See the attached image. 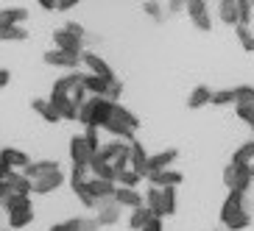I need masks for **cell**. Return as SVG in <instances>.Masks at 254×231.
Here are the masks:
<instances>
[{"label":"cell","instance_id":"obj_51","mask_svg":"<svg viewBox=\"0 0 254 231\" xmlns=\"http://www.w3.org/2000/svg\"><path fill=\"white\" fill-rule=\"evenodd\" d=\"M8 81H11V73H8V70H0V90L8 87Z\"/></svg>","mask_w":254,"mask_h":231},{"label":"cell","instance_id":"obj_10","mask_svg":"<svg viewBox=\"0 0 254 231\" xmlns=\"http://www.w3.org/2000/svg\"><path fill=\"white\" fill-rule=\"evenodd\" d=\"M59 170H62V167H59L56 159H39V162H31L28 167H25L23 176H25V179H31V184H34V181L45 179V176H51V173H59Z\"/></svg>","mask_w":254,"mask_h":231},{"label":"cell","instance_id":"obj_12","mask_svg":"<svg viewBox=\"0 0 254 231\" xmlns=\"http://www.w3.org/2000/svg\"><path fill=\"white\" fill-rule=\"evenodd\" d=\"M0 164L3 167H8V170H25L31 164V156L25 153V150H20V148H3L0 150Z\"/></svg>","mask_w":254,"mask_h":231},{"label":"cell","instance_id":"obj_38","mask_svg":"<svg viewBox=\"0 0 254 231\" xmlns=\"http://www.w3.org/2000/svg\"><path fill=\"white\" fill-rule=\"evenodd\" d=\"M142 11H145L154 23H162V20H165V6H159V3H154V0L142 3Z\"/></svg>","mask_w":254,"mask_h":231},{"label":"cell","instance_id":"obj_56","mask_svg":"<svg viewBox=\"0 0 254 231\" xmlns=\"http://www.w3.org/2000/svg\"><path fill=\"white\" fill-rule=\"evenodd\" d=\"M252 39H254V25H252Z\"/></svg>","mask_w":254,"mask_h":231},{"label":"cell","instance_id":"obj_6","mask_svg":"<svg viewBox=\"0 0 254 231\" xmlns=\"http://www.w3.org/2000/svg\"><path fill=\"white\" fill-rule=\"evenodd\" d=\"M128 167H131L140 179H142V176L148 179V150L142 148L140 139L128 142Z\"/></svg>","mask_w":254,"mask_h":231},{"label":"cell","instance_id":"obj_41","mask_svg":"<svg viewBox=\"0 0 254 231\" xmlns=\"http://www.w3.org/2000/svg\"><path fill=\"white\" fill-rule=\"evenodd\" d=\"M235 34H238V39H240V45H243V50H254L252 28H246V25H238V28H235Z\"/></svg>","mask_w":254,"mask_h":231},{"label":"cell","instance_id":"obj_5","mask_svg":"<svg viewBox=\"0 0 254 231\" xmlns=\"http://www.w3.org/2000/svg\"><path fill=\"white\" fill-rule=\"evenodd\" d=\"M53 47H56V50H62V53L81 56V53H84V39L73 37V34H70V31H64V28H56V31H53Z\"/></svg>","mask_w":254,"mask_h":231},{"label":"cell","instance_id":"obj_34","mask_svg":"<svg viewBox=\"0 0 254 231\" xmlns=\"http://www.w3.org/2000/svg\"><path fill=\"white\" fill-rule=\"evenodd\" d=\"M232 92H235V106H252L254 103V87H249V84H240Z\"/></svg>","mask_w":254,"mask_h":231},{"label":"cell","instance_id":"obj_25","mask_svg":"<svg viewBox=\"0 0 254 231\" xmlns=\"http://www.w3.org/2000/svg\"><path fill=\"white\" fill-rule=\"evenodd\" d=\"M209 103H212V90L204 87V84H198V87L187 95V109H201V106H209Z\"/></svg>","mask_w":254,"mask_h":231},{"label":"cell","instance_id":"obj_36","mask_svg":"<svg viewBox=\"0 0 254 231\" xmlns=\"http://www.w3.org/2000/svg\"><path fill=\"white\" fill-rule=\"evenodd\" d=\"M31 220H34V209H28V212H17V215H8V229H25V226H31Z\"/></svg>","mask_w":254,"mask_h":231},{"label":"cell","instance_id":"obj_57","mask_svg":"<svg viewBox=\"0 0 254 231\" xmlns=\"http://www.w3.org/2000/svg\"><path fill=\"white\" fill-rule=\"evenodd\" d=\"M218 231H224V229H218Z\"/></svg>","mask_w":254,"mask_h":231},{"label":"cell","instance_id":"obj_26","mask_svg":"<svg viewBox=\"0 0 254 231\" xmlns=\"http://www.w3.org/2000/svg\"><path fill=\"white\" fill-rule=\"evenodd\" d=\"M112 81H115V78H112ZM112 81H106V78H98V75L87 73V75H84V90H87V95H90V97H104Z\"/></svg>","mask_w":254,"mask_h":231},{"label":"cell","instance_id":"obj_21","mask_svg":"<svg viewBox=\"0 0 254 231\" xmlns=\"http://www.w3.org/2000/svg\"><path fill=\"white\" fill-rule=\"evenodd\" d=\"M218 17H221V23H224V25H232V28H238V25H240L238 0H221V3H218Z\"/></svg>","mask_w":254,"mask_h":231},{"label":"cell","instance_id":"obj_18","mask_svg":"<svg viewBox=\"0 0 254 231\" xmlns=\"http://www.w3.org/2000/svg\"><path fill=\"white\" fill-rule=\"evenodd\" d=\"M115 203H118L120 209H140L145 206V198H142L137 189H126V186H118V192H115Z\"/></svg>","mask_w":254,"mask_h":231},{"label":"cell","instance_id":"obj_27","mask_svg":"<svg viewBox=\"0 0 254 231\" xmlns=\"http://www.w3.org/2000/svg\"><path fill=\"white\" fill-rule=\"evenodd\" d=\"M118 220H120V206L118 203H104V206H98V217H95L98 229H101V226H115Z\"/></svg>","mask_w":254,"mask_h":231},{"label":"cell","instance_id":"obj_40","mask_svg":"<svg viewBox=\"0 0 254 231\" xmlns=\"http://www.w3.org/2000/svg\"><path fill=\"white\" fill-rule=\"evenodd\" d=\"M73 192H75V198L81 201V206H87V209H95V201H92V195H90V189H87V184H78V186H73Z\"/></svg>","mask_w":254,"mask_h":231},{"label":"cell","instance_id":"obj_11","mask_svg":"<svg viewBox=\"0 0 254 231\" xmlns=\"http://www.w3.org/2000/svg\"><path fill=\"white\" fill-rule=\"evenodd\" d=\"M51 106L56 109V114H59L62 120H78V106L73 103V97L70 95H62V92H51Z\"/></svg>","mask_w":254,"mask_h":231},{"label":"cell","instance_id":"obj_16","mask_svg":"<svg viewBox=\"0 0 254 231\" xmlns=\"http://www.w3.org/2000/svg\"><path fill=\"white\" fill-rule=\"evenodd\" d=\"M64 184V173H51V176H45V179H39V181H34L31 184V192L34 195H51V192H56L59 186Z\"/></svg>","mask_w":254,"mask_h":231},{"label":"cell","instance_id":"obj_53","mask_svg":"<svg viewBox=\"0 0 254 231\" xmlns=\"http://www.w3.org/2000/svg\"><path fill=\"white\" fill-rule=\"evenodd\" d=\"M8 195H11V189H8V184L3 181V184H0V201H3V198H8Z\"/></svg>","mask_w":254,"mask_h":231},{"label":"cell","instance_id":"obj_52","mask_svg":"<svg viewBox=\"0 0 254 231\" xmlns=\"http://www.w3.org/2000/svg\"><path fill=\"white\" fill-rule=\"evenodd\" d=\"M39 6L45 8V11H56V0H39Z\"/></svg>","mask_w":254,"mask_h":231},{"label":"cell","instance_id":"obj_4","mask_svg":"<svg viewBox=\"0 0 254 231\" xmlns=\"http://www.w3.org/2000/svg\"><path fill=\"white\" fill-rule=\"evenodd\" d=\"M87 189H90L92 201H95V209H98V206H104V203H115V192H118V184H112V181L90 179V181H87Z\"/></svg>","mask_w":254,"mask_h":231},{"label":"cell","instance_id":"obj_8","mask_svg":"<svg viewBox=\"0 0 254 231\" xmlns=\"http://www.w3.org/2000/svg\"><path fill=\"white\" fill-rule=\"evenodd\" d=\"M81 64L87 67V73L90 75H98V78H106V81H112L115 78V73H112V67L106 64L98 53H92V50H84L81 53Z\"/></svg>","mask_w":254,"mask_h":231},{"label":"cell","instance_id":"obj_3","mask_svg":"<svg viewBox=\"0 0 254 231\" xmlns=\"http://www.w3.org/2000/svg\"><path fill=\"white\" fill-rule=\"evenodd\" d=\"M224 184L229 192H240L246 195L249 186H252V167H243V164H226L224 167Z\"/></svg>","mask_w":254,"mask_h":231},{"label":"cell","instance_id":"obj_7","mask_svg":"<svg viewBox=\"0 0 254 231\" xmlns=\"http://www.w3.org/2000/svg\"><path fill=\"white\" fill-rule=\"evenodd\" d=\"M187 17L193 20V25L198 31H212V20H209V6L204 3V0H190L185 6Z\"/></svg>","mask_w":254,"mask_h":231},{"label":"cell","instance_id":"obj_49","mask_svg":"<svg viewBox=\"0 0 254 231\" xmlns=\"http://www.w3.org/2000/svg\"><path fill=\"white\" fill-rule=\"evenodd\" d=\"M185 6H187V3H182V0H173V3L165 6V11H185Z\"/></svg>","mask_w":254,"mask_h":231},{"label":"cell","instance_id":"obj_37","mask_svg":"<svg viewBox=\"0 0 254 231\" xmlns=\"http://www.w3.org/2000/svg\"><path fill=\"white\" fill-rule=\"evenodd\" d=\"M238 11H240V25L252 28L254 25V6L249 0H238Z\"/></svg>","mask_w":254,"mask_h":231},{"label":"cell","instance_id":"obj_54","mask_svg":"<svg viewBox=\"0 0 254 231\" xmlns=\"http://www.w3.org/2000/svg\"><path fill=\"white\" fill-rule=\"evenodd\" d=\"M8 173H11V170H8V167H3V164H0V184H3V181L8 179Z\"/></svg>","mask_w":254,"mask_h":231},{"label":"cell","instance_id":"obj_30","mask_svg":"<svg viewBox=\"0 0 254 231\" xmlns=\"http://www.w3.org/2000/svg\"><path fill=\"white\" fill-rule=\"evenodd\" d=\"M148 220H154V215H151V209H148V206L131 209V215H128V229L142 231L145 226H148Z\"/></svg>","mask_w":254,"mask_h":231},{"label":"cell","instance_id":"obj_42","mask_svg":"<svg viewBox=\"0 0 254 231\" xmlns=\"http://www.w3.org/2000/svg\"><path fill=\"white\" fill-rule=\"evenodd\" d=\"M84 142H87V148L92 150V153H98V148H101V137H98V128H84Z\"/></svg>","mask_w":254,"mask_h":231},{"label":"cell","instance_id":"obj_50","mask_svg":"<svg viewBox=\"0 0 254 231\" xmlns=\"http://www.w3.org/2000/svg\"><path fill=\"white\" fill-rule=\"evenodd\" d=\"M75 3L73 0H56V11H67V8H73Z\"/></svg>","mask_w":254,"mask_h":231},{"label":"cell","instance_id":"obj_58","mask_svg":"<svg viewBox=\"0 0 254 231\" xmlns=\"http://www.w3.org/2000/svg\"><path fill=\"white\" fill-rule=\"evenodd\" d=\"M252 6H254V3H252Z\"/></svg>","mask_w":254,"mask_h":231},{"label":"cell","instance_id":"obj_14","mask_svg":"<svg viewBox=\"0 0 254 231\" xmlns=\"http://www.w3.org/2000/svg\"><path fill=\"white\" fill-rule=\"evenodd\" d=\"M92 156H95V153L87 148L84 137H81V134H75L73 139H70V162H73V167H87Z\"/></svg>","mask_w":254,"mask_h":231},{"label":"cell","instance_id":"obj_23","mask_svg":"<svg viewBox=\"0 0 254 231\" xmlns=\"http://www.w3.org/2000/svg\"><path fill=\"white\" fill-rule=\"evenodd\" d=\"M31 17L28 8L14 6V8H0V25H23Z\"/></svg>","mask_w":254,"mask_h":231},{"label":"cell","instance_id":"obj_29","mask_svg":"<svg viewBox=\"0 0 254 231\" xmlns=\"http://www.w3.org/2000/svg\"><path fill=\"white\" fill-rule=\"evenodd\" d=\"M232 164H243V167H252L254 164V139L243 142L235 153H232Z\"/></svg>","mask_w":254,"mask_h":231},{"label":"cell","instance_id":"obj_20","mask_svg":"<svg viewBox=\"0 0 254 231\" xmlns=\"http://www.w3.org/2000/svg\"><path fill=\"white\" fill-rule=\"evenodd\" d=\"M84 75L87 73H81V70H73V73H64L59 78V81L53 84V92H62V95H70V92L75 90V87H81L84 84Z\"/></svg>","mask_w":254,"mask_h":231},{"label":"cell","instance_id":"obj_35","mask_svg":"<svg viewBox=\"0 0 254 231\" xmlns=\"http://www.w3.org/2000/svg\"><path fill=\"white\" fill-rule=\"evenodd\" d=\"M140 176H137L134 170H131V167H126V170L123 173H118V179H115V184L118 186H126V189H137V184H140Z\"/></svg>","mask_w":254,"mask_h":231},{"label":"cell","instance_id":"obj_44","mask_svg":"<svg viewBox=\"0 0 254 231\" xmlns=\"http://www.w3.org/2000/svg\"><path fill=\"white\" fill-rule=\"evenodd\" d=\"M84 217H70V220H62V223H53L48 231H78Z\"/></svg>","mask_w":254,"mask_h":231},{"label":"cell","instance_id":"obj_19","mask_svg":"<svg viewBox=\"0 0 254 231\" xmlns=\"http://www.w3.org/2000/svg\"><path fill=\"white\" fill-rule=\"evenodd\" d=\"M0 206H3V212L6 215H17V212H28V209H34V203H31V195H8V198H3L0 201Z\"/></svg>","mask_w":254,"mask_h":231},{"label":"cell","instance_id":"obj_46","mask_svg":"<svg viewBox=\"0 0 254 231\" xmlns=\"http://www.w3.org/2000/svg\"><path fill=\"white\" fill-rule=\"evenodd\" d=\"M64 31H70V34H73V37H78V39H84V37H87V31H84V25H78L75 20H67Z\"/></svg>","mask_w":254,"mask_h":231},{"label":"cell","instance_id":"obj_22","mask_svg":"<svg viewBox=\"0 0 254 231\" xmlns=\"http://www.w3.org/2000/svg\"><path fill=\"white\" fill-rule=\"evenodd\" d=\"M87 170L92 173L90 179H98V181H112V184H115V179H118V176H115V170H112V164L101 162L98 156H92V159H90V164H87Z\"/></svg>","mask_w":254,"mask_h":231},{"label":"cell","instance_id":"obj_13","mask_svg":"<svg viewBox=\"0 0 254 231\" xmlns=\"http://www.w3.org/2000/svg\"><path fill=\"white\" fill-rule=\"evenodd\" d=\"M101 162H106V164H115L118 159H123V156H128V142H120V139H112V142H104L101 148H98V153H95Z\"/></svg>","mask_w":254,"mask_h":231},{"label":"cell","instance_id":"obj_33","mask_svg":"<svg viewBox=\"0 0 254 231\" xmlns=\"http://www.w3.org/2000/svg\"><path fill=\"white\" fill-rule=\"evenodd\" d=\"M145 206L151 209V215L159 217L162 220V189H157V186H148V192H145Z\"/></svg>","mask_w":254,"mask_h":231},{"label":"cell","instance_id":"obj_24","mask_svg":"<svg viewBox=\"0 0 254 231\" xmlns=\"http://www.w3.org/2000/svg\"><path fill=\"white\" fill-rule=\"evenodd\" d=\"M31 112H37L45 123H59V120H62L59 114H56V109L51 106L48 97H34V100H31Z\"/></svg>","mask_w":254,"mask_h":231},{"label":"cell","instance_id":"obj_43","mask_svg":"<svg viewBox=\"0 0 254 231\" xmlns=\"http://www.w3.org/2000/svg\"><path fill=\"white\" fill-rule=\"evenodd\" d=\"M229 103H235V92H232V90L212 92V106H229Z\"/></svg>","mask_w":254,"mask_h":231},{"label":"cell","instance_id":"obj_28","mask_svg":"<svg viewBox=\"0 0 254 231\" xmlns=\"http://www.w3.org/2000/svg\"><path fill=\"white\" fill-rule=\"evenodd\" d=\"M6 184H8V189H11L14 195H31V179H25L23 173L11 170L8 173V179H6Z\"/></svg>","mask_w":254,"mask_h":231},{"label":"cell","instance_id":"obj_2","mask_svg":"<svg viewBox=\"0 0 254 231\" xmlns=\"http://www.w3.org/2000/svg\"><path fill=\"white\" fill-rule=\"evenodd\" d=\"M115 103H109L106 97H87L81 106H78V123L84 128H104L112 117Z\"/></svg>","mask_w":254,"mask_h":231},{"label":"cell","instance_id":"obj_39","mask_svg":"<svg viewBox=\"0 0 254 231\" xmlns=\"http://www.w3.org/2000/svg\"><path fill=\"white\" fill-rule=\"evenodd\" d=\"M176 212V189H162V215H173Z\"/></svg>","mask_w":254,"mask_h":231},{"label":"cell","instance_id":"obj_55","mask_svg":"<svg viewBox=\"0 0 254 231\" xmlns=\"http://www.w3.org/2000/svg\"><path fill=\"white\" fill-rule=\"evenodd\" d=\"M252 184H254V164H252Z\"/></svg>","mask_w":254,"mask_h":231},{"label":"cell","instance_id":"obj_47","mask_svg":"<svg viewBox=\"0 0 254 231\" xmlns=\"http://www.w3.org/2000/svg\"><path fill=\"white\" fill-rule=\"evenodd\" d=\"M78 231H98L95 217H84V220H81V226H78Z\"/></svg>","mask_w":254,"mask_h":231},{"label":"cell","instance_id":"obj_17","mask_svg":"<svg viewBox=\"0 0 254 231\" xmlns=\"http://www.w3.org/2000/svg\"><path fill=\"white\" fill-rule=\"evenodd\" d=\"M179 150L176 148H168V150H159L154 156H148V173H159V170H171V164L176 162Z\"/></svg>","mask_w":254,"mask_h":231},{"label":"cell","instance_id":"obj_1","mask_svg":"<svg viewBox=\"0 0 254 231\" xmlns=\"http://www.w3.org/2000/svg\"><path fill=\"white\" fill-rule=\"evenodd\" d=\"M221 223H224V231H243L252 226V215L246 209V195L240 192L226 195L224 206H221Z\"/></svg>","mask_w":254,"mask_h":231},{"label":"cell","instance_id":"obj_45","mask_svg":"<svg viewBox=\"0 0 254 231\" xmlns=\"http://www.w3.org/2000/svg\"><path fill=\"white\" fill-rule=\"evenodd\" d=\"M87 181H90V170H87V167H73V170H70V186L87 184Z\"/></svg>","mask_w":254,"mask_h":231},{"label":"cell","instance_id":"obj_15","mask_svg":"<svg viewBox=\"0 0 254 231\" xmlns=\"http://www.w3.org/2000/svg\"><path fill=\"white\" fill-rule=\"evenodd\" d=\"M148 184L157 189H176L182 184V173L179 170H159V173H148Z\"/></svg>","mask_w":254,"mask_h":231},{"label":"cell","instance_id":"obj_31","mask_svg":"<svg viewBox=\"0 0 254 231\" xmlns=\"http://www.w3.org/2000/svg\"><path fill=\"white\" fill-rule=\"evenodd\" d=\"M28 31L25 25H0V42H25Z\"/></svg>","mask_w":254,"mask_h":231},{"label":"cell","instance_id":"obj_32","mask_svg":"<svg viewBox=\"0 0 254 231\" xmlns=\"http://www.w3.org/2000/svg\"><path fill=\"white\" fill-rule=\"evenodd\" d=\"M112 117L118 120V123H123L126 128H131V131H137V128H140V120H137V114H134V112H128L126 106H120V103H115Z\"/></svg>","mask_w":254,"mask_h":231},{"label":"cell","instance_id":"obj_48","mask_svg":"<svg viewBox=\"0 0 254 231\" xmlns=\"http://www.w3.org/2000/svg\"><path fill=\"white\" fill-rule=\"evenodd\" d=\"M162 229H165L162 220H159V217H154V220H148V226H145L142 231H162Z\"/></svg>","mask_w":254,"mask_h":231},{"label":"cell","instance_id":"obj_9","mask_svg":"<svg viewBox=\"0 0 254 231\" xmlns=\"http://www.w3.org/2000/svg\"><path fill=\"white\" fill-rule=\"evenodd\" d=\"M42 61L45 64H51V67H64L67 73H73V70H78V64H81V56H73V53H62V50H45V56H42Z\"/></svg>","mask_w":254,"mask_h":231}]
</instances>
